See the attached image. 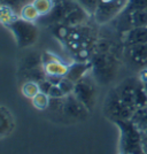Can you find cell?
Wrapping results in <instances>:
<instances>
[{
	"mask_svg": "<svg viewBox=\"0 0 147 154\" xmlns=\"http://www.w3.org/2000/svg\"><path fill=\"white\" fill-rule=\"evenodd\" d=\"M67 50L77 58V61H90L87 60L90 52L94 50L96 38L92 29L87 26H79L70 28L69 33L62 40Z\"/></svg>",
	"mask_w": 147,
	"mask_h": 154,
	"instance_id": "cell-1",
	"label": "cell"
},
{
	"mask_svg": "<svg viewBox=\"0 0 147 154\" xmlns=\"http://www.w3.org/2000/svg\"><path fill=\"white\" fill-rule=\"evenodd\" d=\"M90 61L92 63V75L98 83L108 84L114 79L117 71V60L110 51L93 52Z\"/></svg>",
	"mask_w": 147,
	"mask_h": 154,
	"instance_id": "cell-2",
	"label": "cell"
},
{
	"mask_svg": "<svg viewBox=\"0 0 147 154\" xmlns=\"http://www.w3.org/2000/svg\"><path fill=\"white\" fill-rule=\"evenodd\" d=\"M13 33L16 45L20 48H26L35 45L39 38V29L35 22H29L17 17L6 26Z\"/></svg>",
	"mask_w": 147,
	"mask_h": 154,
	"instance_id": "cell-3",
	"label": "cell"
},
{
	"mask_svg": "<svg viewBox=\"0 0 147 154\" xmlns=\"http://www.w3.org/2000/svg\"><path fill=\"white\" fill-rule=\"evenodd\" d=\"M103 110L107 117L115 122L128 121L134 112L133 108H131L129 105H127L122 100L121 97L117 94L116 90L112 91L108 94L103 105Z\"/></svg>",
	"mask_w": 147,
	"mask_h": 154,
	"instance_id": "cell-4",
	"label": "cell"
},
{
	"mask_svg": "<svg viewBox=\"0 0 147 154\" xmlns=\"http://www.w3.org/2000/svg\"><path fill=\"white\" fill-rule=\"evenodd\" d=\"M96 81L93 75H86L82 79L75 83L74 88V96L83 103L90 112H92L96 103Z\"/></svg>",
	"mask_w": 147,
	"mask_h": 154,
	"instance_id": "cell-5",
	"label": "cell"
},
{
	"mask_svg": "<svg viewBox=\"0 0 147 154\" xmlns=\"http://www.w3.org/2000/svg\"><path fill=\"white\" fill-rule=\"evenodd\" d=\"M128 5V0H100L93 19L98 24H107L117 19Z\"/></svg>",
	"mask_w": 147,
	"mask_h": 154,
	"instance_id": "cell-6",
	"label": "cell"
},
{
	"mask_svg": "<svg viewBox=\"0 0 147 154\" xmlns=\"http://www.w3.org/2000/svg\"><path fill=\"white\" fill-rule=\"evenodd\" d=\"M89 113V109L74 96V93L64 97L63 109L61 112V115L63 117L72 121H82L87 117Z\"/></svg>",
	"mask_w": 147,
	"mask_h": 154,
	"instance_id": "cell-7",
	"label": "cell"
},
{
	"mask_svg": "<svg viewBox=\"0 0 147 154\" xmlns=\"http://www.w3.org/2000/svg\"><path fill=\"white\" fill-rule=\"evenodd\" d=\"M125 57L132 67L147 69V44L125 46Z\"/></svg>",
	"mask_w": 147,
	"mask_h": 154,
	"instance_id": "cell-8",
	"label": "cell"
},
{
	"mask_svg": "<svg viewBox=\"0 0 147 154\" xmlns=\"http://www.w3.org/2000/svg\"><path fill=\"white\" fill-rule=\"evenodd\" d=\"M137 85L138 84L132 83L131 81H127L123 82L121 85H118V88L116 89V92L121 97L122 100L133 109L137 108V99H136Z\"/></svg>",
	"mask_w": 147,
	"mask_h": 154,
	"instance_id": "cell-9",
	"label": "cell"
},
{
	"mask_svg": "<svg viewBox=\"0 0 147 154\" xmlns=\"http://www.w3.org/2000/svg\"><path fill=\"white\" fill-rule=\"evenodd\" d=\"M123 43L125 46L147 44V26L131 28L124 32Z\"/></svg>",
	"mask_w": 147,
	"mask_h": 154,
	"instance_id": "cell-10",
	"label": "cell"
},
{
	"mask_svg": "<svg viewBox=\"0 0 147 154\" xmlns=\"http://www.w3.org/2000/svg\"><path fill=\"white\" fill-rule=\"evenodd\" d=\"M15 129V120L12 112L6 106L0 105V139L11 135Z\"/></svg>",
	"mask_w": 147,
	"mask_h": 154,
	"instance_id": "cell-11",
	"label": "cell"
},
{
	"mask_svg": "<svg viewBox=\"0 0 147 154\" xmlns=\"http://www.w3.org/2000/svg\"><path fill=\"white\" fill-rule=\"evenodd\" d=\"M91 69H92L91 61H76L74 63L69 64L68 72L64 77L69 78L74 83H77L79 79L86 76Z\"/></svg>",
	"mask_w": 147,
	"mask_h": 154,
	"instance_id": "cell-12",
	"label": "cell"
},
{
	"mask_svg": "<svg viewBox=\"0 0 147 154\" xmlns=\"http://www.w3.org/2000/svg\"><path fill=\"white\" fill-rule=\"evenodd\" d=\"M120 16H123L127 21V23L129 24V29L138 28V26H147V11L139 9V11H132V12H123Z\"/></svg>",
	"mask_w": 147,
	"mask_h": 154,
	"instance_id": "cell-13",
	"label": "cell"
},
{
	"mask_svg": "<svg viewBox=\"0 0 147 154\" xmlns=\"http://www.w3.org/2000/svg\"><path fill=\"white\" fill-rule=\"evenodd\" d=\"M39 67H43V61H41V54L38 55L36 53H30L22 59L21 64H20V71L22 74H26L28 71L36 69Z\"/></svg>",
	"mask_w": 147,
	"mask_h": 154,
	"instance_id": "cell-14",
	"label": "cell"
},
{
	"mask_svg": "<svg viewBox=\"0 0 147 154\" xmlns=\"http://www.w3.org/2000/svg\"><path fill=\"white\" fill-rule=\"evenodd\" d=\"M44 66V70L46 72V76H61L64 77L68 72V68L69 66L64 64L62 60H58V61H53V62H48V63L43 64Z\"/></svg>",
	"mask_w": 147,
	"mask_h": 154,
	"instance_id": "cell-15",
	"label": "cell"
},
{
	"mask_svg": "<svg viewBox=\"0 0 147 154\" xmlns=\"http://www.w3.org/2000/svg\"><path fill=\"white\" fill-rule=\"evenodd\" d=\"M19 16L21 19L29 21V22H37L40 19V15H39V13L36 9V7L33 6V4H32L31 1L26 2V5L22 7Z\"/></svg>",
	"mask_w": 147,
	"mask_h": 154,
	"instance_id": "cell-16",
	"label": "cell"
},
{
	"mask_svg": "<svg viewBox=\"0 0 147 154\" xmlns=\"http://www.w3.org/2000/svg\"><path fill=\"white\" fill-rule=\"evenodd\" d=\"M31 2L36 7L40 17L48 15L55 6V0H31Z\"/></svg>",
	"mask_w": 147,
	"mask_h": 154,
	"instance_id": "cell-17",
	"label": "cell"
},
{
	"mask_svg": "<svg viewBox=\"0 0 147 154\" xmlns=\"http://www.w3.org/2000/svg\"><path fill=\"white\" fill-rule=\"evenodd\" d=\"M21 92H22L23 97H26V98L31 100L33 97L37 96L40 92V88H39V84L37 82L26 81L21 86Z\"/></svg>",
	"mask_w": 147,
	"mask_h": 154,
	"instance_id": "cell-18",
	"label": "cell"
},
{
	"mask_svg": "<svg viewBox=\"0 0 147 154\" xmlns=\"http://www.w3.org/2000/svg\"><path fill=\"white\" fill-rule=\"evenodd\" d=\"M50 100H51V98L48 94H46L44 92H39L37 96H35L31 99V103L36 109L45 110V109H48Z\"/></svg>",
	"mask_w": 147,
	"mask_h": 154,
	"instance_id": "cell-19",
	"label": "cell"
},
{
	"mask_svg": "<svg viewBox=\"0 0 147 154\" xmlns=\"http://www.w3.org/2000/svg\"><path fill=\"white\" fill-rule=\"evenodd\" d=\"M19 17V14L6 6H0V24L7 26L11 22Z\"/></svg>",
	"mask_w": 147,
	"mask_h": 154,
	"instance_id": "cell-20",
	"label": "cell"
},
{
	"mask_svg": "<svg viewBox=\"0 0 147 154\" xmlns=\"http://www.w3.org/2000/svg\"><path fill=\"white\" fill-rule=\"evenodd\" d=\"M26 2H29V0H0L1 6H6L11 8L16 14H20L22 7L24 6Z\"/></svg>",
	"mask_w": 147,
	"mask_h": 154,
	"instance_id": "cell-21",
	"label": "cell"
},
{
	"mask_svg": "<svg viewBox=\"0 0 147 154\" xmlns=\"http://www.w3.org/2000/svg\"><path fill=\"white\" fill-rule=\"evenodd\" d=\"M76 1L87 12L90 16L94 15L96 8L99 6V2H100V0H76Z\"/></svg>",
	"mask_w": 147,
	"mask_h": 154,
	"instance_id": "cell-22",
	"label": "cell"
},
{
	"mask_svg": "<svg viewBox=\"0 0 147 154\" xmlns=\"http://www.w3.org/2000/svg\"><path fill=\"white\" fill-rule=\"evenodd\" d=\"M139 9L147 11V0H128V5L124 12H132Z\"/></svg>",
	"mask_w": 147,
	"mask_h": 154,
	"instance_id": "cell-23",
	"label": "cell"
},
{
	"mask_svg": "<svg viewBox=\"0 0 147 154\" xmlns=\"http://www.w3.org/2000/svg\"><path fill=\"white\" fill-rule=\"evenodd\" d=\"M59 88L62 90L64 96H68V94H71L74 92V88H75V83L70 81L69 78L67 77H63L61 79V82L59 83Z\"/></svg>",
	"mask_w": 147,
	"mask_h": 154,
	"instance_id": "cell-24",
	"label": "cell"
},
{
	"mask_svg": "<svg viewBox=\"0 0 147 154\" xmlns=\"http://www.w3.org/2000/svg\"><path fill=\"white\" fill-rule=\"evenodd\" d=\"M48 96H50V98H62V97H64V94L62 90L59 88V85H53L48 92Z\"/></svg>",
	"mask_w": 147,
	"mask_h": 154,
	"instance_id": "cell-25",
	"label": "cell"
},
{
	"mask_svg": "<svg viewBox=\"0 0 147 154\" xmlns=\"http://www.w3.org/2000/svg\"><path fill=\"white\" fill-rule=\"evenodd\" d=\"M39 88H40V92H44L46 94H48V92L51 90V88L53 86V84L47 79V78H45L44 81H41V82H39Z\"/></svg>",
	"mask_w": 147,
	"mask_h": 154,
	"instance_id": "cell-26",
	"label": "cell"
},
{
	"mask_svg": "<svg viewBox=\"0 0 147 154\" xmlns=\"http://www.w3.org/2000/svg\"><path fill=\"white\" fill-rule=\"evenodd\" d=\"M140 144H141V149L144 154H147V132L146 134H141V138H140Z\"/></svg>",
	"mask_w": 147,
	"mask_h": 154,
	"instance_id": "cell-27",
	"label": "cell"
},
{
	"mask_svg": "<svg viewBox=\"0 0 147 154\" xmlns=\"http://www.w3.org/2000/svg\"><path fill=\"white\" fill-rule=\"evenodd\" d=\"M141 83H142V86H144V90H145V92H146L147 94V76L144 77L142 79H141Z\"/></svg>",
	"mask_w": 147,
	"mask_h": 154,
	"instance_id": "cell-28",
	"label": "cell"
},
{
	"mask_svg": "<svg viewBox=\"0 0 147 154\" xmlns=\"http://www.w3.org/2000/svg\"><path fill=\"white\" fill-rule=\"evenodd\" d=\"M0 6H1V5H0Z\"/></svg>",
	"mask_w": 147,
	"mask_h": 154,
	"instance_id": "cell-29",
	"label": "cell"
}]
</instances>
